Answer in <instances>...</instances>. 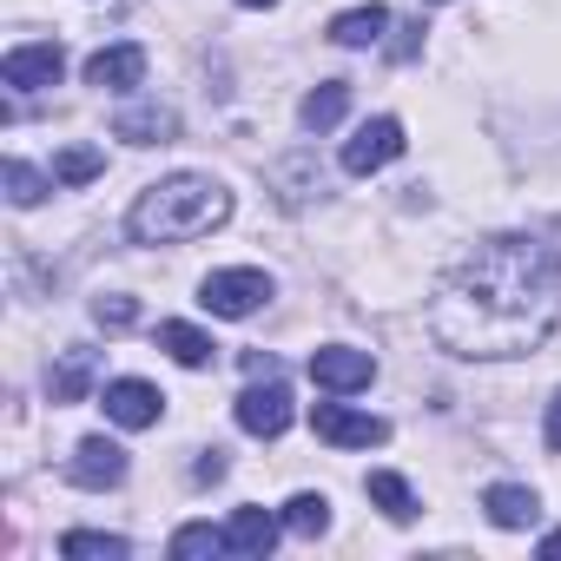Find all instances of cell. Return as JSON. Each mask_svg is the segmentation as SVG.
Instances as JSON below:
<instances>
[{"label": "cell", "mask_w": 561, "mask_h": 561, "mask_svg": "<svg viewBox=\"0 0 561 561\" xmlns=\"http://www.w3.org/2000/svg\"><path fill=\"white\" fill-rule=\"evenodd\" d=\"M554 324H561V251L528 231L476 244L430 298V337L476 364L528 357L554 337Z\"/></svg>", "instance_id": "cell-1"}, {"label": "cell", "mask_w": 561, "mask_h": 561, "mask_svg": "<svg viewBox=\"0 0 561 561\" xmlns=\"http://www.w3.org/2000/svg\"><path fill=\"white\" fill-rule=\"evenodd\" d=\"M231 218V192L218 179H198V172H179V179H159L139 192V205L126 211V231L133 244H185V238H205Z\"/></svg>", "instance_id": "cell-2"}, {"label": "cell", "mask_w": 561, "mask_h": 561, "mask_svg": "<svg viewBox=\"0 0 561 561\" xmlns=\"http://www.w3.org/2000/svg\"><path fill=\"white\" fill-rule=\"evenodd\" d=\"M264 298H271V277L251 271V264H238V271H211L205 285H198V305H205L211 318H251Z\"/></svg>", "instance_id": "cell-3"}, {"label": "cell", "mask_w": 561, "mask_h": 561, "mask_svg": "<svg viewBox=\"0 0 561 561\" xmlns=\"http://www.w3.org/2000/svg\"><path fill=\"white\" fill-rule=\"evenodd\" d=\"M370 377H377V357H370V351H351V344H324V351H311V383L331 390V397L370 390Z\"/></svg>", "instance_id": "cell-4"}, {"label": "cell", "mask_w": 561, "mask_h": 561, "mask_svg": "<svg viewBox=\"0 0 561 561\" xmlns=\"http://www.w3.org/2000/svg\"><path fill=\"white\" fill-rule=\"evenodd\" d=\"M311 430L324 443H337V449H377V443H390V423L383 416H364L351 403H318L311 410Z\"/></svg>", "instance_id": "cell-5"}, {"label": "cell", "mask_w": 561, "mask_h": 561, "mask_svg": "<svg viewBox=\"0 0 561 561\" xmlns=\"http://www.w3.org/2000/svg\"><path fill=\"white\" fill-rule=\"evenodd\" d=\"M238 430L244 436H285L291 430V390L277 383V377H264V383H251L244 397H238Z\"/></svg>", "instance_id": "cell-6"}, {"label": "cell", "mask_w": 561, "mask_h": 561, "mask_svg": "<svg viewBox=\"0 0 561 561\" xmlns=\"http://www.w3.org/2000/svg\"><path fill=\"white\" fill-rule=\"evenodd\" d=\"M60 73H67L60 41H34V47H14L8 60H0V80H8L14 93H41V87H54Z\"/></svg>", "instance_id": "cell-7"}, {"label": "cell", "mask_w": 561, "mask_h": 561, "mask_svg": "<svg viewBox=\"0 0 561 561\" xmlns=\"http://www.w3.org/2000/svg\"><path fill=\"white\" fill-rule=\"evenodd\" d=\"M397 152H403V126H397V119H364L357 139L344 146V172H351V179H370V172H383Z\"/></svg>", "instance_id": "cell-8"}, {"label": "cell", "mask_w": 561, "mask_h": 561, "mask_svg": "<svg viewBox=\"0 0 561 561\" xmlns=\"http://www.w3.org/2000/svg\"><path fill=\"white\" fill-rule=\"evenodd\" d=\"M139 80H146V47H139V41L100 47V54L87 60V87H100V93H133Z\"/></svg>", "instance_id": "cell-9"}, {"label": "cell", "mask_w": 561, "mask_h": 561, "mask_svg": "<svg viewBox=\"0 0 561 561\" xmlns=\"http://www.w3.org/2000/svg\"><path fill=\"white\" fill-rule=\"evenodd\" d=\"M159 410H165V397H159L152 383H139V377L106 383V416H113L119 430H152V423H159Z\"/></svg>", "instance_id": "cell-10"}, {"label": "cell", "mask_w": 561, "mask_h": 561, "mask_svg": "<svg viewBox=\"0 0 561 561\" xmlns=\"http://www.w3.org/2000/svg\"><path fill=\"white\" fill-rule=\"evenodd\" d=\"M67 476H73L80 489H113V482H126V449H119V443H106V436H87V443L73 449Z\"/></svg>", "instance_id": "cell-11"}, {"label": "cell", "mask_w": 561, "mask_h": 561, "mask_svg": "<svg viewBox=\"0 0 561 561\" xmlns=\"http://www.w3.org/2000/svg\"><path fill=\"white\" fill-rule=\"evenodd\" d=\"M172 133H179V113L159 106V100H139L113 119V139H126V146H165Z\"/></svg>", "instance_id": "cell-12"}, {"label": "cell", "mask_w": 561, "mask_h": 561, "mask_svg": "<svg viewBox=\"0 0 561 561\" xmlns=\"http://www.w3.org/2000/svg\"><path fill=\"white\" fill-rule=\"evenodd\" d=\"M93 377H100V351L73 344V351H60V364L47 370V397H54V403H80V397L93 390Z\"/></svg>", "instance_id": "cell-13"}, {"label": "cell", "mask_w": 561, "mask_h": 561, "mask_svg": "<svg viewBox=\"0 0 561 561\" xmlns=\"http://www.w3.org/2000/svg\"><path fill=\"white\" fill-rule=\"evenodd\" d=\"M277 522L271 508H231V522H225V548L231 554H271V541H277Z\"/></svg>", "instance_id": "cell-14"}, {"label": "cell", "mask_w": 561, "mask_h": 561, "mask_svg": "<svg viewBox=\"0 0 561 561\" xmlns=\"http://www.w3.org/2000/svg\"><path fill=\"white\" fill-rule=\"evenodd\" d=\"M482 508H489V522H495V528H528V522L541 515L535 489H522V482H495V489L482 495Z\"/></svg>", "instance_id": "cell-15"}, {"label": "cell", "mask_w": 561, "mask_h": 561, "mask_svg": "<svg viewBox=\"0 0 561 561\" xmlns=\"http://www.w3.org/2000/svg\"><path fill=\"white\" fill-rule=\"evenodd\" d=\"M344 113H351V87H344V80H324V87H311V93H305V106H298L305 133H331Z\"/></svg>", "instance_id": "cell-16"}, {"label": "cell", "mask_w": 561, "mask_h": 561, "mask_svg": "<svg viewBox=\"0 0 561 561\" xmlns=\"http://www.w3.org/2000/svg\"><path fill=\"white\" fill-rule=\"evenodd\" d=\"M383 27H390V8H377V0H370V8H351V14L331 21V41L337 47H377Z\"/></svg>", "instance_id": "cell-17"}, {"label": "cell", "mask_w": 561, "mask_h": 561, "mask_svg": "<svg viewBox=\"0 0 561 561\" xmlns=\"http://www.w3.org/2000/svg\"><path fill=\"white\" fill-rule=\"evenodd\" d=\"M159 351H165L172 364H185V370H205L218 344H211L198 324H159Z\"/></svg>", "instance_id": "cell-18"}, {"label": "cell", "mask_w": 561, "mask_h": 561, "mask_svg": "<svg viewBox=\"0 0 561 561\" xmlns=\"http://www.w3.org/2000/svg\"><path fill=\"white\" fill-rule=\"evenodd\" d=\"M60 554H67V561H126L133 541H126V535H100V528H73V535L60 541Z\"/></svg>", "instance_id": "cell-19"}, {"label": "cell", "mask_w": 561, "mask_h": 561, "mask_svg": "<svg viewBox=\"0 0 561 561\" xmlns=\"http://www.w3.org/2000/svg\"><path fill=\"white\" fill-rule=\"evenodd\" d=\"M364 495L390 515V522H416V495H410V482L403 476H390V469H377L370 482H364Z\"/></svg>", "instance_id": "cell-20"}, {"label": "cell", "mask_w": 561, "mask_h": 561, "mask_svg": "<svg viewBox=\"0 0 561 561\" xmlns=\"http://www.w3.org/2000/svg\"><path fill=\"white\" fill-rule=\"evenodd\" d=\"M285 528H291V535H305V541H318V535L331 528V502H324V495H311V489H305V495H291V502H285Z\"/></svg>", "instance_id": "cell-21"}, {"label": "cell", "mask_w": 561, "mask_h": 561, "mask_svg": "<svg viewBox=\"0 0 561 561\" xmlns=\"http://www.w3.org/2000/svg\"><path fill=\"white\" fill-rule=\"evenodd\" d=\"M106 172V152L100 146H67L60 159H54V185H87V179H100Z\"/></svg>", "instance_id": "cell-22"}, {"label": "cell", "mask_w": 561, "mask_h": 561, "mask_svg": "<svg viewBox=\"0 0 561 561\" xmlns=\"http://www.w3.org/2000/svg\"><path fill=\"white\" fill-rule=\"evenodd\" d=\"M198 554H231V548H225V528L192 522V528H179V535H172V561H198Z\"/></svg>", "instance_id": "cell-23"}, {"label": "cell", "mask_w": 561, "mask_h": 561, "mask_svg": "<svg viewBox=\"0 0 561 561\" xmlns=\"http://www.w3.org/2000/svg\"><path fill=\"white\" fill-rule=\"evenodd\" d=\"M0 179H8V198H14V205H41V198L54 192V179H41L27 159H8V172H0Z\"/></svg>", "instance_id": "cell-24"}, {"label": "cell", "mask_w": 561, "mask_h": 561, "mask_svg": "<svg viewBox=\"0 0 561 561\" xmlns=\"http://www.w3.org/2000/svg\"><path fill=\"white\" fill-rule=\"evenodd\" d=\"M93 318H100L106 331H126V324H139V305H133V298H100Z\"/></svg>", "instance_id": "cell-25"}, {"label": "cell", "mask_w": 561, "mask_h": 561, "mask_svg": "<svg viewBox=\"0 0 561 561\" xmlns=\"http://www.w3.org/2000/svg\"><path fill=\"white\" fill-rule=\"evenodd\" d=\"M225 476V449H205V462H198V482H218Z\"/></svg>", "instance_id": "cell-26"}, {"label": "cell", "mask_w": 561, "mask_h": 561, "mask_svg": "<svg viewBox=\"0 0 561 561\" xmlns=\"http://www.w3.org/2000/svg\"><path fill=\"white\" fill-rule=\"evenodd\" d=\"M548 449H561V390H554V403H548Z\"/></svg>", "instance_id": "cell-27"}, {"label": "cell", "mask_w": 561, "mask_h": 561, "mask_svg": "<svg viewBox=\"0 0 561 561\" xmlns=\"http://www.w3.org/2000/svg\"><path fill=\"white\" fill-rule=\"evenodd\" d=\"M541 554H561V528H554V535H548V541H541Z\"/></svg>", "instance_id": "cell-28"}, {"label": "cell", "mask_w": 561, "mask_h": 561, "mask_svg": "<svg viewBox=\"0 0 561 561\" xmlns=\"http://www.w3.org/2000/svg\"><path fill=\"white\" fill-rule=\"evenodd\" d=\"M238 8H277V0H238Z\"/></svg>", "instance_id": "cell-29"}, {"label": "cell", "mask_w": 561, "mask_h": 561, "mask_svg": "<svg viewBox=\"0 0 561 561\" xmlns=\"http://www.w3.org/2000/svg\"><path fill=\"white\" fill-rule=\"evenodd\" d=\"M436 8H443V0H436Z\"/></svg>", "instance_id": "cell-30"}]
</instances>
